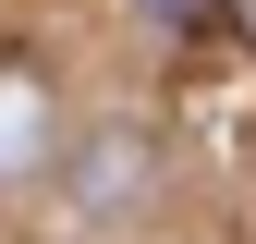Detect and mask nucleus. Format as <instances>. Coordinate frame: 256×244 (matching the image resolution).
<instances>
[{
    "instance_id": "20e7f679",
    "label": "nucleus",
    "mask_w": 256,
    "mask_h": 244,
    "mask_svg": "<svg viewBox=\"0 0 256 244\" xmlns=\"http://www.w3.org/2000/svg\"><path fill=\"white\" fill-rule=\"evenodd\" d=\"M232 24H244V37H256V0H232Z\"/></svg>"
},
{
    "instance_id": "7ed1b4c3",
    "label": "nucleus",
    "mask_w": 256,
    "mask_h": 244,
    "mask_svg": "<svg viewBox=\"0 0 256 244\" xmlns=\"http://www.w3.org/2000/svg\"><path fill=\"white\" fill-rule=\"evenodd\" d=\"M146 12H158V24H196V0H146Z\"/></svg>"
},
{
    "instance_id": "f03ea898",
    "label": "nucleus",
    "mask_w": 256,
    "mask_h": 244,
    "mask_svg": "<svg viewBox=\"0 0 256 244\" xmlns=\"http://www.w3.org/2000/svg\"><path fill=\"white\" fill-rule=\"evenodd\" d=\"M134 196H146V134H134V122L86 134V159H74V208H98V220H110V208H134Z\"/></svg>"
},
{
    "instance_id": "f257e3e1",
    "label": "nucleus",
    "mask_w": 256,
    "mask_h": 244,
    "mask_svg": "<svg viewBox=\"0 0 256 244\" xmlns=\"http://www.w3.org/2000/svg\"><path fill=\"white\" fill-rule=\"evenodd\" d=\"M49 171V74L37 61H0V183Z\"/></svg>"
}]
</instances>
